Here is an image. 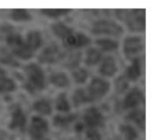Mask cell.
<instances>
[{"label": "cell", "instance_id": "cell-1", "mask_svg": "<svg viewBox=\"0 0 155 140\" xmlns=\"http://www.w3.org/2000/svg\"><path fill=\"white\" fill-rule=\"evenodd\" d=\"M121 17H124L130 29L133 31H143L145 28V10H119L117 11Z\"/></svg>", "mask_w": 155, "mask_h": 140}, {"label": "cell", "instance_id": "cell-2", "mask_svg": "<svg viewBox=\"0 0 155 140\" xmlns=\"http://www.w3.org/2000/svg\"><path fill=\"white\" fill-rule=\"evenodd\" d=\"M25 74L28 78L27 88L31 91L35 89L42 90L45 87V74L42 68L36 64H29L25 67Z\"/></svg>", "mask_w": 155, "mask_h": 140}, {"label": "cell", "instance_id": "cell-3", "mask_svg": "<svg viewBox=\"0 0 155 140\" xmlns=\"http://www.w3.org/2000/svg\"><path fill=\"white\" fill-rule=\"evenodd\" d=\"M109 90L110 84L108 81L100 77H94L89 84L86 92L90 98V101L92 102L104 97L109 92Z\"/></svg>", "mask_w": 155, "mask_h": 140}, {"label": "cell", "instance_id": "cell-4", "mask_svg": "<svg viewBox=\"0 0 155 140\" xmlns=\"http://www.w3.org/2000/svg\"><path fill=\"white\" fill-rule=\"evenodd\" d=\"M92 31L94 35L120 36L123 34L124 29L116 22L110 20H99L94 24Z\"/></svg>", "mask_w": 155, "mask_h": 140}, {"label": "cell", "instance_id": "cell-5", "mask_svg": "<svg viewBox=\"0 0 155 140\" xmlns=\"http://www.w3.org/2000/svg\"><path fill=\"white\" fill-rule=\"evenodd\" d=\"M49 127L46 120L40 117H34L29 127V134L32 138L41 140L48 132Z\"/></svg>", "mask_w": 155, "mask_h": 140}, {"label": "cell", "instance_id": "cell-6", "mask_svg": "<svg viewBox=\"0 0 155 140\" xmlns=\"http://www.w3.org/2000/svg\"><path fill=\"white\" fill-rule=\"evenodd\" d=\"M143 49V40L138 36H130L124 40V51L128 58H136L135 56Z\"/></svg>", "mask_w": 155, "mask_h": 140}, {"label": "cell", "instance_id": "cell-7", "mask_svg": "<svg viewBox=\"0 0 155 140\" xmlns=\"http://www.w3.org/2000/svg\"><path fill=\"white\" fill-rule=\"evenodd\" d=\"M63 56V52L56 44L49 45L45 47L39 56V60L45 64H53L60 60Z\"/></svg>", "mask_w": 155, "mask_h": 140}, {"label": "cell", "instance_id": "cell-8", "mask_svg": "<svg viewBox=\"0 0 155 140\" xmlns=\"http://www.w3.org/2000/svg\"><path fill=\"white\" fill-rule=\"evenodd\" d=\"M84 119L85 124L90 128V129H94L95 128L101 126L104 122V117L98 108L92 107L86 109L84 115Z\"/></svg>", "mask_w": 155, "mask_h": 140}, {"label": "cell", "instance_id": "cell-9", "mask_svg": "<svg viewBox=\"0 0 155 140\" xmlns=\"http://www.w3.org/2000/svg\"><path fill=\"white\" fill-rule=\"evenodd\" d=\"M90 43H91L90 38L84 34H81V33L72 34L64 39V45L70 49L85 46Z\"/></svg>", "mask_w": 155, "mask_h": 140}, {"label": "cell", "instance_id": "cell-10", "mask_svg": "<svg viewBox=\"0 0 155 140\" xmlns=\"http://www.w3.org/2000/svg\"><path fill=\"white\" fill-rule=\"evenodd\" d=\"M25 116L23 113V110L20 107L15 106L12 111V118L9 124L10 129H19L20 131H24L25 128Z\"/></svg>", "mask_w": 155, "mask_h": 140}, {"label": "cell", "instance_id": "cell-11", "mask_svg": "<svg viewBox=\"0 0 155 140\" xmlns=\"http://www.w3.org/2000/svg\"><path fill=\"white\" fill-rule=\"evenodd\" d=\"M143 101V93L138 89L134 88L131 90L124 99V108L128 109V108H134L137 107L139 104H141Z\"/></svg>", "mask_w": 155, "mask_h": 140}, {"label": "cell", "instance_id": "cell-12", "mask_svg": "<svg viewBox=\"0 0 155 140\" xmlns=\"http://www.w3.org/2000/svg\"><path fill=\"white\" fill-rule=\"evenodd\" d=\"M117 65L113 56H106L100 67V73L104 77H114L117 72Z\"/></svg>", "mask_w": 155, "mask_h": 140}, {"label": "cell", "instance_id": "cell-13", "mask_svg": "<svg viewBox=\"0 0 155 140\" xmlns=\"http://www.w3.org/2000/svg\"><path fill=\"white\" fill-rule=\"evenodd\" d=\"M25 44L27 45V46L33 51H36L42 45V36L41 34L37 31H30L27 36H26V39H25Z\"/></svg>", "mask_w": 155, "mask_h": 140}, {"label": "cell", "instance_id": "cell-14", "mask_svg": "<svg viewBox=\"0 0 155 140\" xmlns=\"http://www.w3.org/2000/svg\"><path fill=\"white\" fill-rule=\"evenodd\" d=\"M50 82L57 87H66L70 85V80L67 75L64 72H55L51 75Z\"/></svg>", "mask_w": 155, "mask_h": 140}, {"label": "cell", "instance_id": "cell-15", "mask_svg": "<svg viewBox=\"0 0 155 140\" xmlns=\"http://www.w3.org/2000/svg\"><path fill=\"white\" fill-rule=\"evenodd\" d=\"M12 52L14 53V55L22 59H29L34 55V52L27 46L25 41H23L17 46L12 48Z\"/></svg>", "mask_w": 155, "mask_h": 140}, {"label": "cell", "instance_id": "cell-16", "mask_svg": "<svg viewBox=\"0 0 155 140\" xmlns=\"http://www.w3.org/2000/svg\"><path fill=\"white\" fill-rule=\"evenodd\" d=\"M141 76V62L139 58L133 59L132 65L127 69V77L131 80H136Z\"/></svg>", "mask_w": 155, "mask_h": 140}, {"label": "cell", "instance_id": "cell-17", "mask_svg": "<svg viewBox=\"0 0 155 140\" xmlns=\"http://www.w3.org/2000/svg\"><path fill=\"white\" fill-rule=\"evenodd\" d=\"M53 32L54 33V35L60 38H66L68 36L73 34V30L72 28H70L69 26H65L63 23H56L54 25H53L52 26Z\"/></svg>", "mask_w": 155, "mask_h": 140}, {"label": "cell", "instance_id": "cell-18", "mask_svg": "<svg viewBox=\"0 0 155 140\" xmlns=\"http://www.w3.org/2000/svg\"><path fill=\"white\" fill-rule=\"evenodd\" d=\"M87 102H91V101L87 95L86 90L78 88L76 91H74V93L73 95V103H74V107H79L80 105L87 103Z\"/></svg>", "mask_w": 155, "mask_h": 140}, {"label": "cell", "instance_id": "cell-19", "mask_svg": "<svg viewBox=\"0 0 155 140\" xmlns=\"http://www.w3.org/2000/svg\"><path fill=\"white\" fill-rule=\"evenodd\" d=\"M102 58L101 52L96 48H90L86 52L85 56V63L88 66H94L96 65Z\"/></svg>", "mask_w": 155, "mask_h": 140}, {"label": "cell", "instance_id": "cell-20", "mask_svg": "<svg viewBox=\"0 0 155 140\" xmlns=\"http://www.w3.org/2000/svg\"><path fill=\"white\" fill-rule=\"evenodd\" d=\"M128 118L134 121L140 128L144 129L145 126V114L143 110H134L128 115Z\"/></svg>", "mask_w": 155, "mask_h": 140}, {"label": "cell", "instance_id": "cell-21", "mask_svg": "<svg viewBox=\"0 0 155 140\" xmlns=\"http://www.w3.org/2000/svg\"><path fill=\"white\" fill-rule=\"evenodd\" d=\"M34 108L35 111H37L38 113L42 114V115H50L52 112V107L51 104L49 103V101L45 100V99H40L35 102L34 104Z\"/></svg>", "mask_w": 155, "mask_h": 140}, {"label": "cell", "instance_id": "cell-22", "mask_svg": "<svg viewBox=\"0 0 155 140\" xmlns=\"http://www.w3.org/2000/svg\"><path fill=\"white\" fill-rule=\"evenodd\" d=\"M96 45L104 51H113L118 47V43L113 39L101 38L96 41Z\"/></svg>", "mask_w": 155, "mask_h": 140}, {"label": "cell", "instance_id": "cell-23", "mask_svg": "<svg viewBox=\"0 0 155 140\" xmlns=\"http://www.w3.org/2000/svg\"><path fill=\"white\" fill-rule=\"evenodd\" d=\"M55 107H56V109L60 112L65 113L70 110V104L64 93H61L58 95L56 98V102H55Z\"/></svg>", "mask_w": 155, "mask_h": 140}, {"label": "cell", "instance_id": "cell-24", "mask_svg": "<svg viewBox=\"0 0 155 140\" xmlns=\"http://www.w3.org/2000/svg\"><path fill=\"white\" fill-rule=\"evenodd\" d=\"M76 118L75 115H69V116H55L53 122L56 127L64 128L71 124Z\"/></svg>", "mask_w": 155, "mask_h": 140}, {"label": "cell", "instance_id": "cell-25", "mask_svg": "<svg viewBox=\"0 0 155 140\" xmlns=\"http://www.w3.org/2000/svg\"><path fill=\"white\" fill-rule=\"evenodd\" d=\"M31 15L25 9H13L11 11V18L15 21H26L31 19Z\"/></svg>", "mask_w": 155, "mask_h": 140}, {"label": "cell", "instance_id": "cell-26", "mask_svg": "<svg viewBox=\"0 0 155 140\" xmlns=\"http://www.w3.org/2000/svg\"><path fill=\"white\" fill-rule=\"evenodd\" d=\"M74 80L78 84H84L88 78V72L84 68L77 67L74 68V70L72 73Z\"/></svg>", "mask_w": 155, "mask_h": 140}, {"label": "cell", "instance_id": "cell-27", "mask_svg": "<svg viewBox=\"0 0 155 140\" xmlns=\"http://www.w3.org/2000/svg\"><path fill=\"white\" fill-rule=\"evenodd\" d=\"M42 14L51 18H57L59 16H63L71 12L70 9H42Z\"/></svg>", "mask_w": 155, "mask_h": 140}, {"label": "cell", "instance_id": "cell-28", "mask_svg": "<svg viewBox=\"0 0 155 140\" xmlns=\"http://www.w3.org/2000/svg\"><path fill=\"white\" fill-rule=\"evenodd\" d=\"M121 132L123 133V135L124 136L125 140H136L137 139V137H138V134L135 130V128L132 126H129V125H124L121 127L120 128Z\"/></svg>", "mask_w": 155, "mask_h": 140}, {"label": "cell", "instance_id": "cell-29", "mask_svg": "<svg viewBox=\"0 0 155 140\" xmlns=\"http://www.w3.org/2000/svg\"><path fill=\"white\" fill-rule=\"evenodd\" d=\"M15 89V84L12 79L5 77L0 81V92L1 93L13 92Z\"/></svg>", "mask_w": 155, "mask_h": 140}, {"label": "cell", "instance_id": "cell-30", "mask_svg": "<svg viewBox=\"0 0 155 140\" xmlns=\"http://www.w3.org/2000/svg\"><path fill=\"white\" fill-rule=\"evenodd\" d=\"M128 87V81L124 77H121L116 81V90L119 93L125 91Z\"/></svg>", "mask_w": 155, "mask_h": 140}, {"label": "cell", "instance_id": "cell-31", "mask_svg": "<svg viewBox=\"0 0 155 140\" xmlns=\"http://www.w3.org/2000/svg\"><path fill=\"white\" fill-rule=\"evenodd\" d=\"M87 140H101V136L95 129H90L86 133Z\"/></svg>", "mask_w": 155, "mask_h": 140}, {"label": "cell", "instance_id": "cell-32", "mask_svg": "<svg viewBox=\"0 0 155 140\" xmlns=\"http://www.w3.org/2000/svg\"><path fill=\"white\" fill-rule=\"evenodd\" d=\"M83 129H84V125H83V124L78 123V124L75 126V130H76L77 132H81V131H83Z\"/></svg>", "mask_w": 155, "mask_h": 140}, {"label": "cell", "instance_id": "cell-33", "mask_svg": "<svg viewBox=\"0 0 155 140\" xmlns=\"http://www.w3.org/2000/svg\"><path fill=\"white\" fill-rule=\"evenodd\" d=\"M5 71L2 69V68H0V81L3 79V78H5Z\"/></svg>", "mask_w": 155, "mask_h": 140}]
</instances>
